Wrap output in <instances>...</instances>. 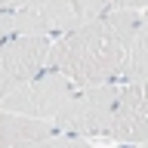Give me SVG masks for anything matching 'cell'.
Returning <instances> with one entry per match:
<instances>
[{"label":"cell","mask_w":148,"mask_h":148,"mask_svg":"<svg viewBox=\"0 0 148 148\" xmlns=\"http://www.w3.org/2000/svg\"><path fill=\"white\" fill-rule=\"evenodd\" d=\"M136 9L108 6L86 25L59 37L49 49V68L65 74L74 86L114 83L127 62L130 40L136 34Z\"/></svg>","instance_id":"1"},{"label":"cell","mask_w":148,"mask_h":148,"mask_svg":"<svg viewBox=\"0 0 148 148\" xmlns=\"http://www.w3.org/2000/svg\"><path fill=\"white\" fill-rule=\"evenodd\" d=\"M123 83H96V86H74L62 111L53 117V133L90 139V136H108L111 117L117 108V96Z\"/></svg>","instance_id":"2"},{"label":"cell","mask_w":148,"mask_h":148,"mask_svg":"<svg viewBox=\"0 0 148 148\" xmlns=\"http://www.w3.org/2000/svg\"><path fill=\"white\" fill-rule=\"evenodd\" d=\"M108 0H31L16 9V34L25 37H65L68 31L86 25L105 12Z\"/></svg>","instance_id":"3"},{"label":"cell","mask_w":148,"mask_h":148,"mask_svg":"<svg viewBox=\"0 0 148 148\" xmlns=\"http://www.w3.org/2000/svg\"><path fill=\"white\" fill-rule=\"evenodd\" d=\"M74 92V83L65 74L46 68L43 74H37L31 80H25L22 86L0 99V108L22 114V117H34V120H49L62 111V105L68 102V96Z\"/></svg>","instance_id":"4"},{"label":"cell","mask_w":148,"mask_h":148,"mask_svg":"<svg viewBox=\"0 0 148 148\" xmlns=\"http://www.w3.org/2000/svg\"><path fill=\"white\" fill-rule=\"evenodd\" d=\"M49 37H25L16 34L6 43H0V99L22 86L25 80L43 74L49 68Z\"/></svg>","instance_id":"5"},{"label":"cell","mask_w":148,"mask_h":148,"mask_svg":"<svg viewBox=\"0 0 148 148\" xmlns=\"http://www.w3.org/2000/svg\"><path fill=\"white\" fill-rule=\"evenodd\" d=\"M108 139H114L117 145H145L148 142V80L120 86Z\"/></svg>","instance_id":"6"},{"label":"cell","mask_w":148,"mask_h":148,"mask_svg":"<svg viewBox=\"0 0 148 148\" xmlns=\"http://www.w3.org/2000/svg\"><path fill=\"white\" fill-rule=\"evenodd\" d=\"M49 133H53L49 120L22 117V114L0 108V148H22L25 142H34V139L49 136Z\"/></svg>","instance_id":"7"},{"label":"cell","mask_w":148,"mask_h":148,"mask_svg":"<svg viewBox=\"0 0 148 148\" xmlns=\"http://www.w3.org/2000/svg\"><path fill=\"white\" fill-rule=\"evenodd\" d=\"M120 83H145L148 80V9L139 12V25L136 34L130 40L127 49V62L120 68Z\"/></svg>","instance_id":"8"},{"label":"cell","mask_w":148,"mask_h":148,"mask_svg":"<svg viewBox=\"0 0 148 148\" xmlns=\"http://www.w3.org/2000/svg\"><path fill=\"white\" fill-rule=\"evenodd\" d=\"M22 148H92L86 139L77 136H65V133H49V136H40L34 142H25Z\"/></svg>","instance_id":"9"},{"label":"cell","mask_w":148,"mask_h":148,"mask_svg":"<svg viewBox=\"0 0 148 148\" xmlns=\"http://www.w3.org/2000/svg\"><path fill=\"white\" fill-rule=\"evenodd\" d=\"M16 37V9H0V43Z\"/></svg>","instance_id":"10"},{"label":"cell","mask_w":148,"mask_h":148,"mask_svg":"<svg viewBox=\"0 0 148 148\" xmlns=\"http://www.w3.org/2000/svg\"><path fill=\"white\" fill-rule=\"evenodd\" d=\"M111 6H117V9H148V0H108Z\"/></svg>","instance_id":"11"},{"label":"cell","mask_w":148,"mask_h":148,"mask_svg":"<svg viewBox=\"0 0 148 148\" xmlns=\"http://www.w3.org/2000/svg\"><path fill=\"white\" fill-rule=\"evenodd\" d=\"M31 0H0V9H22V6H28Z\"/></svg>","instance_id":"12"},{"label":"cell","mask_w":148,"mask_h":148,"mask_svg":"<svg viewBox=\"0 0 148 148\" xmlns=\"http://www.w3.org/2000/svg\"><path fill=\"white\" fill-rule=\"evenodd\" d=\"M145 145H148V142H145Z\"/></svg>","instance_id":"13"},{"label":"cell","mask_w":148,"mask_h":148,"mask_svg":"<svg viewBox=\"0 0 148 148\" xmlns=\"http://www.w3.org/2000/svg\"><path fill=\"white\" fill-rule=\"evenodd\" d=\"M145 148H148V145H145Z\"/></svg>","instance_id":"14"}]
</instances>
